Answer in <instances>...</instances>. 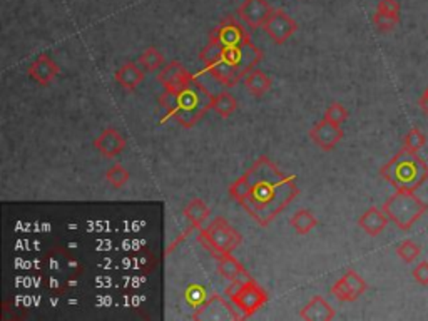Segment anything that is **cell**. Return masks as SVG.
Returning <instances> with one entry per match:
<instances>
[{"mask_svg": "<svg viewBox=\"0 0 428 321\" xmlns=\"http://www.w3.org/2000/svg\"><path fill=\"white\" fill-rule=\"evenodd\" d=\"M228 194L251 220L266 228L297 199V176L285 174L269 157L261 156L228 187Z\"/></svg>", "mask_w": 428, "mask_h": 321, "instance_id": "6da1fadb", "label": "cell"}, {"mask_svg": "<svg viewBox=\"0 0 428 321\" xmlns=\"http://www.w3.org/2000/svg\"><path fill=\"white\" fill-rule=\"evenodd\" d=\"M380 176L388 184H392L395 190L415 192L428 181V162L417 152L401 148L380 169Z\"/></svg>", "mask_w": 428, "mask_h": 321, "instance_id": "7a4b0ae2", "label": "cell"}, {"mask_svg": "<svg viewBox=\"0 0 428 321\" xmlns=\"http://www.w3.org/2000/svg\"><path fill=\"white\" fill-rule=\"evenodd\" d=\"M176 92L179 109L171 119H174L186 129L194 127L213 109V96L192 74L187 79V83L181 89H178Z\"/></svg>", "mask_w": 428, "mask_h": 321, "instance_id": "3957f363", "label": "cell"}, {"mask_svg": "<svg viewBox=\"0 0 428 321\" xmlns=\"http://www.w3.org/2000/svg\"><path fill=\"white\" fill-rule=\"evenodd\" d=\"M383 211L387 213L388 220L400 231L412 229L417 221H420L428 211V204L418 198L412 191L397 190L383 203Z\"/></svg>", "mask_w": 428, "mask_h": 321, "instance_id": "277c9868", "label": "cell"}, {"mask_svg": "<svg viewBox=\"0 0 428 321\" xmlns=\"http://www.w3.org/2000/svg\"><path fill=\"white\" fill-rule=\"evenodd\" d=\"M198 243L214 256L220 252H233L243 243V236L224 217L217 216L206 228L199 229Z\"/></svg>", "mask_w": 428, "mask_h": 321, "instance_id": "5b68a950", "label": "cell"}, {"mask_svg": "<svg viewBox=\"0 0 428 321\" xmlns=\"http://www.w3.org/2000/svg\"><path fill=\"white\" fill-rule=\"evenodd\" d=\"M263 57H264L263 50L252 44L250 36L243 38L238 45L226 49V61L233 66V69L236 72L239 80L245 79L248 72L256 69V66L263 61Z\"/></svg>", "mask_w": 428, "mask_h": 321, "instance_id": "8992f818", "label": "cell"}, {"mask_svg": "<svg viewBox=\"0 0 428 321\" xmlns=\"http://www.w3.org/2000/svg\"><path fill=\"white\" fill-rule=\"evenodd\" d=\"M192 320L221 321V320H245V315L234 306V303L226 301L221 294L214 293L199 308H196Z\"/></svg>", "mask_w": 428, "mask_h": 321, "instance_id": "52a82bcc", "label": "cell"}, {"mask_svg": "<svg viewBox=\"0 0 428 321\" xmlns=\"http://www.w3.org/2000/svg\"><path fill=\"white\" fill-rule=\"evenodd\" d=\"M268 293L263 286L256 283L255 280L248 281V283L239 290L236 297L231 298V301L234 303V306L245 315V318H250L251 315H255L256 311L261 310L268 303Z\"/></svg>", "mask_w": 428, "mask_h": 321, "instance_id": "ba28073f", "label": "cell"}, {"mask_svg": "<svg viewBox=\"0 0 428 321\" xmlns=\"http://www.w3.org/2000/svg\"><path fill=\"white\" fill-rule=\"evenodd\" d=\"M368 290V283L358 275L355 269H348L340 280H336V283L331 286V294L335 297L338 301L343 303H353L357 301L359 297L365 294Z\"/></svg>", "mask_w": 428, "mask_h": 321, "instance_id": "9c48e42d", "label": "cell"}, {"mask_svg": "<svg viewBox=\"0 0 428 321\" xmlns=\"http://www.w3.org/2000/svg\"><path fill=\"white\" fill-rule=\"evenodd\" d=\"M263 31L275 44L281 45L298 31V24L285 10L275 8L273 14L269 15V19L264 22Z\"/></svg>", "mask_w": 428, "mask_h": 321, "instance_id": "30bf717a", "label": "cell"}, {"mask_svg": "<svg viewBox=\"0 0 428 321\" xmlns=\"http://www.w3.org/2000/svg\"><path fill=\"white\" fill-rule=\"evenodd\" d=\"M273 10L275 8L269 6L268 0H245L238 7V17L251 31H256V29H263Z\"/></svg>", "mask_w": 428, "mask_h": 321, "instance_id": "8fae6325", "label": "cell"}, {"mask_svg": "<svg viewBox=\"0 0 428 321\" xmlns=\"http://www.w3.org/2000/svg\"><path fill=\"white\" fill-rule=\"evenodd\" d=\"M308 136H310V139L313 141L320 149L328 152L333 151L338 143H341V139L345 138V132L341 129V126L329 122L328 119L323 117L311 127Z\"/></svg>", "mask_w": 428, "mask_h": 321, "instance_id": "7c38bea8", "label": "cell"}, {"mask_svg": "<svg viewBox=\"0 0 428 321\" xmlns=\"http://www.w3.org/2000/svg\"><path fill=\"white\" fill-rule=\"evenodd\" d=\"M250 34L245 29V25L239 24L234 17H226L221 20V24L211 32V37L220 41L224 49L238 45L243 38H246Z\"/></svg>", "mask_w": 428, "mask_h": 321, "instance_id": "4fadbf2b", "label": "cell"}, {"mask_svg": "<svg viewBox=\"0 0 428 321\" xmlns=\"http://www.w3.org/2000/svg\"><path fill=\"white\" fill-rule=\"evenodd\" d=\"M213 258L216 261L217 273H220L224 280L241 281V283H248V281L252 280L245 266L234 258L233 252H220V255H214Z\"/></svg>", "mask_w": 428, "mask_h": 321, "instance_id": "5bb4252c", "label": "cell"}, {"mask_svg": "<svg viewBox=\"0 0 428 321\" xmlns=\"http://www.w3.org/2000/svg\"><path fill=\"white\" fill-rule=\"evenodd\" d=\"M126 138L117 129H114V127H107L94 139V148L107 159H113V157L119 156L126 149Z\"/></svg>", "mask_w": 428, "mask_h": 321, "instance_id": "9a60e30c", "label": "cell"}, {"mask_svg": "<svg viewBox=\"0 0 428 321\" xmlns=\"http://www.w3.org/2000/svg\"><path fill=\"white\" fill-rule=\"evenodd\" d=\"M59 74H61V69H59L57 64H55L47 54L38 55L27 69V76L31 77L32 80H36L38 85H42V87L50 85V83H52Z\"/></svg>", "mask_w": 428, "mask_h": 321, "instance_id": "2e32d148", "label": "cell"}, {"mask_svg": "<svg viewBox=\"0 0 428 321\" xmlns=\"http://www.w3.org/2000/svg\"><path fill=\"white\" fill-rule=\"evenodd\" d=\"M191 77V72L186 69L179 61H171L162 67L159 74H157V83H159L164 89H173L178 91L181 89L184 84L187 83V79Z\"/></svg>", "mask_w": 428, "mask_h": 321, "instance_id": "e0dca14e", "label": "cell"}, {"mask_svg": "<svg viewBox=\"0 0 428 321\" xmlns=\"http://www.w3.org/2000/svg\"><path fill=\"white\" fill-rule=\"evenodd\" d=\"M388 221L390 220H388L387 213L383 211V208L380 209L376 206H371L358 217V226L365 231L368 236L376 238V236H380L385 229H387Z\"/></svg>", "mask_w": 428, "mask_h": 321, "instance_id": "ac0fdd59", "label": "cell"}, {"mask_svg": "<svg viewBox=\"0 0 428 321\" xmlns=\"http://www.w3.org/2000/svg\"><path fill=\"white\" fill-rule=\"evenodd\" d=\"M115 83L121 85L126 91H136L144 80V69L139 66V62H126L115 71L114 74Z\"/></svg>", "mask_w": 428, "mask_h": 321, "instance_id": "d6986e66", "label": "cell"}, {"mask_svg": "<svg viewBox=\"0 0 428 321\" xmlns=\"http://www.w3.org/2000/svg\"><path fill=\"white\" fill-rule=\"evenodd\" d=\"M299 318L306 321H331L335 320V310L324 298L313 297L299 311Z\"/></svg>", "mask_w": 428, "mask_h": 321, "instance_id": "ffe728a7", "label": "cell"}, {"mask_svg": "<svg viewBox=\"0 0 428 321\" xmlns=\"http://www.w3.org/2000/svg\"><path fill=\"white\" fill-rule=\"evenodd\" d=\"M183 213H184V217H186L187 222H190L191 228H194V229L203 228L204 222H206L209 220V216H211V211H209L208 204L199 198L191 199L190 203L184 206Z\"/></svg>", "mask_w": 428, "mask_h": 321, "instance_id": "44dd1931", "label": "cell"}, {"mask_svg": "<svg viewBox=\"0 0 428 321\" xmlns=\"http://www.w3.org/2000/svg\"><path fill=\"white\" fill-rule=\"evenodd\" d=\"M243 83H245V87L255 97H263L273 85L271 77H268L259 69H252L251 72H248L245 79H243Z\"/></svg>", "mask_w": 428, "mask_h": 321, "instance_id": "7402d4cb", "label": "cell"}, {"mask_svg": "<svg viewBox=\"0 0 428 321\" xmlns=\"http://www.w3.org/2000/svg\"><path fill=\"white\" fill-rule=\"evenodd\" d=\"M226 57V49L220 41H216L214 37H209V42L199 52V61L203 62V66L208 69H211L213 66H216L217 62H221Z\"/></svg>", "mask_w": 428, "mask_h": 321, "instance_id": "603a6c76", "label": "cell"}, {"mask_svg": "<svg viewBox=\"0 0 428 321\" xmlns=\"http://www.w3.org/2000/svg\"><path fill=\"white\" fill-rule=\"evenodd\" d=\"M290 224L294 229V233L299 234V236H305L318 226V220L310 209H298L290 220Z\"/></svg>", "mask_w": 428, "mask_h": 321, "instance_id": "cb8c5ba5", "label": "cell"}, {"mask_svg": "<svg viewBox=\"0 0 428 321\" xmlns=\"http://www.w3.org/2000/svg\"><path fill=\"white\" fill-rule=\"evenodd\" d=\"M213 110L220 117L228 119L238 110V101L236 97L231 96L229 92H221L213 97Z\"/></svg>", "mask_w": 428, "mask_h": 321, "instance_id": "d4e9b609", "label": "cell"}, {"mask_svg": "<svg viewBox=\"0 0 428 321\" xmlns=\"http://www.w3.org/2000/svg\"><path fill=\"white\" fill-rule=\"evenodd\" d=\"M138 62H139V66L148 72L162 69V67L166 66L164 55H162L159 50L156 49V47H148V49H145L144 52L139 55Z\"/></svg>", "mask_w": 428, "mask_h": 321, "instance_id": "484cf974", "label": "cell"}, {"mask_svg": "<svg viewBox=\"0 0 428 321\" xmlns=\"http://www.w3.org/2000/svg\"><path fill=\"white\" fill-rule=\"evenodd\" d=\"M104 178H106V181L114 187V190H121V187L126 186L127 181H129L131 174H129V171L124 168V166L114 164L113 168L106 171Z\"/></svg>", "mask_w": 428, "mask_h": 321, "instance_id": "4316f807", "label": "cell"}, {"mask_svg": "<svg viewBox=\"0 0 428 321\" xmlns=\"http://www.w3.org/2000/svg\"><path fill=\"white\" fill-rule=\"evenodd\" d=\"M395 251L398 258L404 261V263L410 264L422 255V246H418L415 241H410V239H405V241H401L400 245L397 246Z\"/></svg>", "mask_w": 428, "mask_h": 321, "instance_id": "83f0119b", "label": "cell"}, {"mask_svg": "<svg viewBox=\"0 0 428 321\" xmlns=\"http://www.w3.org/2000/svg\"><path fill=\"white\" fill-rule=\"evenodd\" d=\"M373 24L380 32H392L400 24V15L387 14V12L376 10L373 14Z\"/></svg>", "mask_w": 428, "mask_h": 321, "instance_id": "f1b7e54d", "label": "cell"}, {"mask_svg": "<svg viewBox=\"0 0 428 321\" xmlns=\"http://www.w3.org/2000/svg\"><path fill=\"white\" fill-rule=\"evenodd\" d=\"M425 144H427L425 132L418 129V127H413V129H410L408 132H406V136L404 139V149H406V151L418 152Z\"/></svg>", "mask_w": 428, "mask_h": 321, "instance_id": "f546056e", "label": "cell"}, {"mask_svg": "<svg viewBox=\"0 0 428 321\" xmlns=\"http://www.w3.org/2000/svg\"><path fill=\"white\" fill-rule=\"evenodd\" d=\"M159 106L164 109V113L169 115V117H173L174 113L179 109V99H178V92L173 91V89H164L162 94L159 96Z\"/></svg>", "mask_w": 428, "mask_h": 321, "instance_id": "4dcf8cb0", "label": "cell"}, {"mask_svg": "<svg viewBox=\"0 0 428 321\" xmlns=\"http://www.w3.org/2000/svg\"><path fill=\"white\" fill-rule=\"evenodd\" d=\"M348 109L341 104V102H333V104L328 106V109L324 110V119H328L329 122L338 124V126H341V124L346 122V119H348Z\"/></svg>", "mask_w": 428, "mask_h": 321, "instance_id": "1f68e13d", "label": "cell"}, {"mask_svg": "<svg viewBox=\"0 0 428 321\" xmlns=\"http://www.w3.org/2000/svg\"><path fill=\"white\" fill-rule=\"evenodd\" d=\"M184 297H186V301L190 303L194 310L196 308H199L208 299L206 290H204L201 285H191L190 288L186 290V293H184Z\"/></svg>", "mask_w": 428, "mask_h": 321, "instance_id": "d6a6232c", "label": "cell"}, {"mask_svg": "<svg viewBox=\"0 0 428 321\" xmlns=\"http://www.w3.org/2000/svg\"><path fill=\"white\" fill-rule=\"evenodd\" d=\"M412 276L418 285L428 286V261H420V263L413 268Z\"/></svg>", "mask_w": 428, "mask_h": 321, "instance_id": "836d02e7", "label": "cell"}, {"mask_svg": "<svg viewBox=\"0 0 428 321\" xmlns=\"http://www.w3.org/2000/svg\"><path fill=\"white\" fill-rule=\"evenodd\" d=\"M376 10L400 15V2H398V0H380L378 6H376Z\"/></svg>", "mask_w": 428, "mask_h": 321, "instance_id": "e575fe53", "label": "cell"}, {"mask_svg": "<svg viewBox=\"0 0 428 321\" xmlns=\"http://www.w3.org/2000/svg\"><path fill=\"white\" fill-rule=\"evenodd\" d=\"M418 107H420V110L423 114L428 115V94L427 92H423L420 99H418Z\"/></svg>", "mask_w": 428, "mask_h": 321, "instance_id": "d590c367", "label": "cell"}, {"mask_svg": "<svg viewBox=\"0 0 428 321\" xmlns=\"http://www.w3.org/2000/svg\"><path fill=\"white\" fill-rule=\"evenodd\" d=\"M425 92H427V94H428V87H427V91H425Z\"/></svg>", "mask_w": 428, "mask_h": 321, "instance_id": "8d00e7d4", "label": "cell"}]
</instances>
